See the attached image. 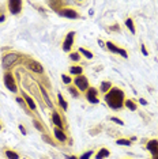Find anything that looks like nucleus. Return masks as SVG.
Segmentation results:
<instances>
[{"mask_svg": "<svg viewBox=\"0 0 158 159\" xmlns=\"http://www.w3.org/2000/svg\"><path fill=\"white\" fill-rule=\"evenodd\" d=\"M105 102L112 110H120L124 106L125 94L123 90H120L117 87H112L105 94Z\"/></svg>", "mask_w": 158, "mask_h": 159, "instance_id": "f257e3e1", "label": "nucleus"}, {"mask_svg": "<svg viewBox=\"0 0 158 159\" xmlns=\"http://www.w3.org/2000/svg\"><path fill=\"white\" fill-rule=\"evenodd\" d=\"M18 59H19V55L15 52H10V53H6L4 56H3L2 59V66H3V70H6L7 72H8V70L11 68L14 64L18 61Z\"/></svg>", "mask_w": 158, "mask_h": 159, "instance_id": "f03ea898", "label": "nucleus"}, {"mask_svg": "<svg viewBox=\"0 0 158 159\" xmlns=\"http://www.w3.org/2000/svg\"><path fill=\"white\" fill-rule=\"evenodd\" d=\"M74 84H75V87L78 89V91H85L86 93L87 89H89V80L85 75H78V76H75Z\"/></svg>", "mask_w": 158, "mask_h": 159, "instance_id": "7ed1b4c3", "label": "nucleus"}, {"mask_svg": "<svg viewBox=\"0 0 158 159\" xmlns=\"http://www.w3.org/2000/svg\"><path fill=\"white\" fill-rule=\"evenodd\" d=\"M3 80H4V84L6 87L12 93H16L18 91V87H16V82H15V78L11 72H6L4 76H3Z\"/></svg>", "mask_w": 158, "mask_h": 159, "instance_id": "20e7f679", "label": "nucleus"}, {"mask_svg": "<svg viewBox=\"0 0 158 159\" xmlns=\"http://www.w3.org/2000/svg\"><path fill=\"white\" fill-rule=\"evenodd\" d=\"M60 16H64V18H68V19H78V18H81L79 15V12L77 10L74 8H68V7H63L60 11H57Z\"/></svg>", "mask_w": 158, "mask_h": 159, "instance_id": "39448f33", "label": "nucleus"}, {"mask_svg": "<svg viewBox=\"0 0 158 159\" xmlns=\"http://www.w3.org/2000/svg\"><path fill=\"white\" fill-rule=\"evenodd\" d=\"M22 6H23V2H21V0H10L8 2V10L12 15H18L22 11Z\"/></svg>", "mask_w": 158, "mask_h": 159, "instance_id": "423d86ee", "label": "nucleus"}, {"mask_svg": "<svg viewBox=\"0 0 158 159\" xmlns=\"http://www.w3.org/2000/svg\"><path fill=\"white\" fill-rule=\"evenodd\" d=\"M105 45H106V48L109 49V50H110V52H112V53H116V55H120V56H123L124 59H127V57H128V53H127V50H125V49H123V48H118V46H116V45H114L112 41H108Z\"/></svg>", "mask_w": 158, "mask_h": 159, "instance_id": "0eeeda50", "label": "nucleus"}, {"mask_svg": "<svg viewBox=\"0 0 158 159\" xmlns=\"http://www.w3.org/2000/svg\"><path fill=\"white\" fill-rule=\"evenodd\" d=\"M74 37H75V31H70V33L66 35V38H64V41H63L64 52H70L71 50V48H72V45H74Z\"/></svg>", "mask_w": 158, "mask_h": 159, "instance_id": "6e6552de", "label": "nucleus"}, {"mask_svg": "<svg viewBox=\"0 0 158 159\" xmlns=\"http://www.w3.org/2000/svg\"><path fill=\"white\" fill-rule=\"evenodd\" d=\"M86 99L90 103H98L100 99H98V91H97V89L89 87L87 91H86Z\"/></svg>", "mask_w": 158, "mask_h": 159, "instance_id": "1a4fd4ad", "label": "nucleus"}, {"mask_svg": "<svg viewBox=\"0 0 158 159\" xmlns=\"http://www.w3.org/2000/svg\"><path fill=\"white\" fill-rule=\"evenodd\" d=\"M147 151H150L151 155H158V139H151L146 144Z\"/></svg>", "mask_w": 158, "mask_h": 159, "instance_id": "9d476101", "label": "nucleus"}, {"mask_svg": "<svg viewBox=\"0 0 158 159\" xmlns=\"http://www.w3.org/2000/svg\"><path fill=\"white\" fill-rule=\"evenodd\" d=\"M27 67L30 68L33 72H35V74H44V68H42V66L38 63V61H34V60H30L27 63Z\"/></svg>", "mask_w": 158, "mask_h": 159, "instance_id": "9b49d317", "label": "nucleus"}, {"mask_svg": "<svg viewBox=\"0 0 158 159\" xmlns=\"http://www.w3.org/2000/svg\"><path fill=\"white\" fill-rule=\"evenodd\" d=\"M52 122L55 124L56 128H59V129H63L64 128L63 120H62V117H60V114L57 113V111H53V113H52Z\"/></svg>", "mask_w": 158, "mask_h": 159, "instance_id": "f8f14e48", "label": "nucleus"}, {"mask_svg": "<svg viewBox=\"0 0 158 159\" xmlns=\"http://www.w3.org/2000/svg\"><path fill=\"white\" fill-rule=\"evenodd\" d=\"M53 133H55V137L59 140L60 143H66L67 142V136H66V133L63 132V129L55 128V129H53Z\"/></svg>", "mask_w": 158, "mask_h": 159, "instance_id": "ddd939ff", "label": "nucleus"}, {"mask_svg": "<svg viewBox=\"0 0 158 159\" xmlns=\"http://www.w3.org/2000/svg\"><path fill=\"white\" fill-rule=\"evenodd\" d=\"M22 98L25 99V102H26V105L29 106V109H30V110H33V111H34L35 109H37V106H35V102L33 101V98H31L30 95H27V94H25V93H23Z\"/></svg>", "mask_w": 158, "mask_h": 159, "instance_id": "4468645a", "label": "nucleus"}, {"mask_svg": "<svg viewBox=\"0 0 158 159\" xmlns=\"http://www.w3.org/2000/svg\"><path fill=\"white\" fill-rule=\"evenodd\" d=\"M40 90H41V94H42V97H44V101L46 102V105H48V107H53V103H52V101L51 98H49V95H48V93H46V90L44 89V86H40Z\"/></svg>", "mask_w": 158, "mask_h": 159, "instance_id": "2eb2a0df", "label": "nucleus"}, {"mask_svg": "<svg viewBox=\"0 0 158 159\" xmlns=\"http://www.w3.org/2000/svg\"><path fill=\"white\" fill-rule=\"evenodd\" d=\"M110 155V151L108 150V148H101V150H98V152L95 154V159H105Z\"/></svg>", "mask_w": 158, "mask_h": 159, "instance_id": "dca6fc26", "label": "nucleus"}, {"mask_svg": "<svg viewBox=\"0 0 158 159\" xmlns=\"http://www.w3.org/2000/svg\"><path fill=\"white\" fill-rule=\"evenodd\" d=\"M125 26L128 27V30H130L132 34H135V31H136V27H135L134 19H131V18H127V19H125Z\"/></svg>", "mask_w": 158, "mask_h": 159, "instance_id": "f3484780", "label": "nucleus"}, {"mask_svg": "<svg viewBox=\"0 0 158 159\" xmlns=\"http://www.w3.org/2000/svg\"><path fill=\"white\" fill-rule=\"evenodd\" d=\"M110 89H112V83L110 82H102L101 86H100V90H101V93H104V94H106Z\"/></svg>", "mask_w": 158, "mask_h": 159, "instance_id": "a211bd4d", "label": "nucleus"}, {"mask_svg": "<svg viewBox=\"0 0 158 159\" xmlns=\"http://www.w3.org/2000/svg\"><path fill=\"white\" fill-rule=\"evenodd\" d=\"M82 72H83V68H82L81 66H74L70 68V74L71 75H82Z\"/></svg>", "mask_w": 158, "mask_h": 159, "instance_id": "6ab92c4d", "label": "nucleus"}, {"mask_svg": "<svg viewBox=\"0 0 158 159\" xmlns=\"http://www.w3.org/2000/svg\"><path fill=\"white\" fill-rule=\"evenodd\" d=\"M57 101H59V105H60V107H62L63 110H67L68 109V103L64 101V98H63V95L62 94H57Z\"/></svg>", "mask_w": 158, "mask_h": 159, "instance_id": "aec40b11", "label": "nucleus"}, {"mask_svg": "<svg viewBox=\"0 0 158 159\" xmlns=\"http://www.w3.org/2000/svg\"><path fill=\"white\" fill-rule=\"evenodd\" d=\"M124 106H125V107H128V109H130V110H136V109H138V106H136V103H135L132 99H125Z\"/></svg>", "mask_w": 158, "mask_h": 159, "instance_id": "412c9836", "label": "nucleus"}, {"mask_svg": "<svg viewBox=\"0 0 158 159\" xmlns=\"http://www.w3.org/2000/svg\"><path fill=\"white\" fill-rule=\"evenodd\" d=\"M6 157L8 158V159H19V155H18V154L15 152V151L8 150V148L6 150Z\"/></svg>", "mask_w": 158, "mask_h": 159, "instance_id": "4be33fe9", "label": "nucleus"}, {"mask_svg": "<svg viewBox=\"0 0 158 159\" xmlns=\"http://www.w3.org/2000/svg\"><path fill=\"white\" fill-rule=\"evenodd\" d=\"M78 52L82 53V55H83L86 59H93V53L90 52V50H87V49H85V48H79Z\"/></svg>", "mask_w": 158, "mask_h": 159, "instance_id": "5701e85b", "label": "nucleus"}, {"mask_svg": "<svg viewBox=\"0 0 158 159\" xmlns=\"http://www.w3.org/2000/svg\"><path fill=\"white\" fill-rule=\"evenodd\" d=\"M132 140L131 139H117L116 140V144L118 146H131Z\"/></svg>", "mask_w": 158, "mask_h": 159, "instance_id": "b1692460", "label": "nucleus"}, {"mask_svg": "<svg viewBox=\"0 0 158 159\" xmlns=\"http://www.w3.org/2000/svg\"><path fill=\"white\" fill-rule=\"evenodd\" d=\"M68 93H70L72 97H75V98H78L79 97V91H78V89L75 87V86H68Z\"/></svg>", "mask_w": 158, "mask_h": 159, "instance_id": "393cba45", "label": "nucleus"}, {"mask_svg": "<svg viewBox=\"0 0 158 159\" xmlns=\"http://www.w3.org/2000/svg\"><path fill=\"white\" fill-rule=\"evenodd\" d=\"M70 59L72 61H75V63H78V61L81 60V53L79 52H71L70 53Z\"/></svg>", "mask_w": 158, "mask_h": 159, "instance_id": "a878e982", "label": "nucleus"}, {"mask_svg": "<svg viewBox=\"0 0 158 159\" xmlns=\"http://www.w3.org/2000/svg\"><path fill=\"white\" fill-rule=\"evenodd\" d=\"M62 80H63L64 84L70 86V84H71V82H72V79H71L70 75H67V74H62Z\"/></svg>", "mask_w": 158, "mask_h": 159, "instance_id": "bb28decb", "label": "nucleus"}, {"mask_svg": "<svg viewBox=\"0 0 158 159\" xmlns=\"http://www.w3.org/2000/svg\"><path fill=\"white\" fill-rule=\"evenodd\" d=\"M94 155V151H91V150H89V151H86L85 154H82L81 157H79V159H91V157Z\"/></svg>", "mask_w": 158, "mask_h": 159, "instance_id": "cd10ccee", "label": "nucleus"}, {"mask_svg": "<svg viewBox=\"0 0 158 159\" xmlns=\"http://www.w3.org/2000/svg\"><path fill=\"white\" fill-rule=\"evenodd\" d=\"M33 125L35 126V128H37L38 129V131H41V132H44L45 131V129H44V126H42L41 125V122H40L38 120H35V118H34V120H33Z\"/></svg>", "mask_w": 158, "mask_h": 159, "instance_id": "c85d7f7f", "label": "nucleus"}, {"mask_svg": "<svg viewBox=\"0 0 158 159\" xmlns=\"http://www.w3.org/2000/svg\"><path fill=\"white\" fill-rule=\"evenodd\" d=\"M16 102L21 105V107H23V109H26L27 107V105H26V102H25V99L22 98V97H18L16 98Z\"/></svg>", "mask_w": 158, "mask_h": 159, "instance_id": "c756f323", "label": "nucleus"}, {"mask_svg": "<svg viewBox=\"0 0 158 159\" xmlns=\"http://www.w3.org/2000/svg\"><path fill=\"white\" fill-rule=\"evenodd\" d=\"M42 139H44L46 143H49V144H51V146H56V143H55V142H52V139H51V137H49V136L42 135Z\"/></svg>", "mask_w": 158, "mask_h": 159, "instance_id": "7c9ffc66", "label": "nucleus"}, {"mask_svg": "<svg viewBox=\"0 0 158 159\" xmlns=\"http://www.w3.org/2000/svg\"><path fill=\"white\" fill-rule=\"evenodd\" d=\"M110 120H112L113 122H116V124H118V125H124V121L120 120V118H117V117H110Z\"/></svg>", "mask_w": 158, "mask_h": 159, "instance_id": "2f4dec72", "label": "nucleus"}, {"mask_svg": "<svg viewBox=\"0 0 158 159\" xmlns=\"http://www.w3.org/2000/svg\"><path fill=\"white\" fill-rule=\"evenodd\" d=\"M142 53H143V55H145V56H147V55H149V52H147V49H146L145 44H142Z\"/></svg>", "mask_w": 158, "mask_h": 159, "instance_id": "473e14b6", "label": "nucleus"}, {"mask_svg": "<svg viewBox=\"0 0 158 159\" xmlns=\"http://www.w3.org/2000/svg\"><path fill=\"white\" fill-rule=\"evenodd\" d=\"M19 129H21V133H22V135H26V129H25L23 125H19Z\"/></svg>", "mask_w": 158, "mask_h": 159, "instance_id": "72a5a7b5", "label": "nucleus"}, {"mask_svg": "<svg viewBox=\"0 0 158 159\" xmlns=\"http://www.w3.org/2000/svg\"><path fill=\"white\" fill-rule=\"evenodd\" d=\"M64 158H66V159H79L78 157H74V155H66Z\"/></svg>", "mask_w": 158, "mask_h": 159, "instance_id": "f704fd0d", "label": "nucleus"}, {"mask_svg": "<svg viewBox=\"0 0 158 159\" xmlns=\"http://www.w3.org/2000/svg\"><path fill=\"white\" fill-rule=\"evenodd\" d=\"M4 20H6L4 14H0V23H2V22H4Z\"/></svg>", "mask_w": 158, "mask_h": 159, "instance_id": "c9c22d12", "label": "nucleus"}, {"mask_svg": "<svg viewBox=\"0 0 158 159\" xmlns=\"http://www.w3.org/2000/svg\"><path fill=\"white\" fill-rule=\"evenodd\" d=\"M139 102H141L142 105H147V101H146V99H142V98H141V99H139Z\"/></svg>", "mask_w": 158, "mask_h": 159, "instance_id": "e433bc0d", "label": "nucleus"}, {"mask_svg": "<svg viewBox=\"0 0 158 159\" xmlns=\"http://www.w3.org/2000/svg\"><path fill=\"white\" fill-rule=\"evenodd\" d=\"M98 45H100V46H105V44H104V41H101V39H98Z\"/></svg>", "mask_w": 158, "mask_h": 159, "instance_id": "4c0bfd02", "label": "nucleus"}, {"mask_svg": "<svg viewBox=\"0 0 158 159\" xmlns=\"http://www.w3.org/2000/svg\"><path fill=\"white\" fill-rule=\"evenodd\" d=\"M110 30H117L118 31V26L116 25V26H113V27H110Z\"/></svg>", "mask_w": 158, "mask_h": 159, "instance_id": "58836bf2", "label": "nucleus"}, {"mask_svg": "<svg viewBox=\"0 0 158 159\" xmlns=\"http://www.w3.org/2000/svg\"><path fill=\"white\" fill-rule=\"evenodd\" d=\"M153 159H158V155H153Z\"/></svg>", "mask_w": 158, "mask_h": 159, "instance_id": "ea45409f", "label": "nucleus"}, {"mask_svg": "<svg viewBox=\"0 0 158 159\" xmlns=\"http://www.w3.org/2000/svg\"><path fill=\"white\" fill-rule=\"evenodd\" d=\"M0 129H2V124H0Z\"/></svg>", "mask_w": 158, "mask_h": 159, "instance_id": "a19ab883", "label": "nucleus"}]
</instances>
